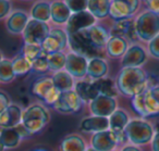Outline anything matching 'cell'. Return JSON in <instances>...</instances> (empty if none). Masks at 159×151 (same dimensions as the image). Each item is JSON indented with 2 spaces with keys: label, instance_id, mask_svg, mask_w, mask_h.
<instances>
[{
  "label": "cell",
  "instance_id": "obj_41",
  "mask_svg": "<svg viewBox=\"0 0 159 151\" xmlns=\"http://www.w3.org/2000/svg\"><path fill=\"white\" fill-rule=\"evenodd\" d=\"M142 3L146 10L159 14V0H142Z\"/></svg>",
  "mask_w": 159,
  "mask_h": 151
},
{
  "label": "cell",
  "instance_id": "obj_19",
  "mask_svg": "<svg viewBox=\"0 0 159 151\" xmlns=\"http://www.w3.org/2000/svg\"><path fill=\"white\" fill-rule=\"evenodd\" d=\"M72 12L66 5L64 0H52L51 1V19L55 25H66Z\"/></svg>",
  "mask_w": 159,
  "mask_h": 151
},
{
  "label": "cell",
  "instance_id": "obj_15",
  "mask_svg": "<svg viewBox=\"0 0 159 151\" xmlns=\"http://www.w3.org/2000/svg\"><path fill=\"white\" fill-rule=\"evenodd\" d=\"M109 33H110V36H118V37L125 38L131 44L137 42V40H139L136 31H135L134 18L116 21L112 26H111Z\"/></svg>",
  "mask_w": 159,
  "mask_h": 151
},
{
  "label": "cell",
  "instance_id": "obj_17",
  "mask_svg": "<svg viewBox=\"0 0 159 151\" xmlns=\"http://www.w3.org/2000/svg\"><path fill=\"white\" fill-rule=\"evenodd\" d=\"M118 144L117 136L110 129L95 133L92 137V147L97 151H113Z\"/></svg>",
  "mask_w": 159,
  "mask_h": 151
},
{
  "label": "cell",
  "instance_id": "obj_33",
  "mask_svg": "<svg viewBox=\"0 0 159 151\" xmlns=\"http://www.w3.org/2000/svg\"><path fill=\"white\" fill-rule=\"evenodd\" d=\"M12 61V68H13V72L16 76H22V75H26L33 70V63L23 57L22 55H19L14 57Z\"/></svg>",
  "mask_w": 159,
  "mask_h": 151
},
{
  "label": "cell",
  "instance_id": "obj_42",
  "mask_svg": "<svg viewBox=\"0 0 159 151\" xmlns=\"http://www.w3.org/2000/svg\"><path fill=\"white\" fill-rule=\"evenodd\" d=\"M11 104L10 103V98L5 91L0 90V114L2 113L3 111L8 109V107Z\"/></svg>",
  "mask_w": 159,
  "mask_h": 151
},
{
  "label": "cell",
  "instance_id": "obj_3",
  "mask_svg": "<svg viewBox=\"0 0 159 151\" xmlns=\"http://www.w3.org/2000/svg\"><path fill=\"white\" fill-rule=\"evenodd\" d=\"M124 131L128 141L134 146H144L152 142L155 135V127L145 120L134 118L128 123Z\"/></svg>",
  "mask_w": 159,
  "mask_h": 151
},
{
  "label": "cell",
  "instance_id": "obj_32",
  "mask_svg": "<svg viewBox=\"0 0 159 151\" xmlns=\"http://www.w3.org/2000/svg\"><path fill=\"white\" fill-rule=\"evenodd\" d=\"M61 151H85V142L82 137L77 135L66 136L60 144Z\"/></svg>",
  "mask_w": 159,
  "mask_h": 151
},
{
  "label": "cell",
  "instance_id": "obj_31",
  "mask_svg": "<svg viewBox=\"0 0 159 151\" xmlns=\"http://www.w3.org/2000/svg\"><path fill=\"white\" fill-rule=\"evenodd\" d=\"M96 85V88H97L99 95H102V96H107V97H112V98H116L118 95V88L117 85H116V82H113L111 78L109 77H104V78H99L97 81H94Z\"/></svg>",
  "mask_w": 159,
  "mask_h": 151
},
{
  "label": "cell",
  "instance_id": "obj_10",
  "mask_svg": "<svg viewBox=\"0 0 159 151\" xmlns=\"http://www.w3.org/2000/svg\"><path fill=\"white\" fill-rule=\"evenodd\" d=\"M83 103L84 102L82 101V99L80 98L79 95L73 89L69 90V91L60 92L59 98L53 103L52 107L55 108L56 111L60 112V113L69 114L79 112L82 109Z\"/></svg>",
  "mask_w": 159,
  "mask_h": 151
},
{
  "label": "cell",
  "instance_id": "obj_48",
  "mask_svg": "<svg viewBox=\"0 0 159 151\" xmlns=\"http://www.w3.org/2000/svg\"><path fill=\"white\" fill-rule=\"evenodd\" d=\"M35 151H46V150H43V149H38V150H35Z\"/></svg>",
  "mask_w": 159,
  "mask_h": 151
},
{
  "label": "cell",
  "instance_id": "obj_43",
  "mask_svg": "<svg viewBox=\"0 0 159 151\" xmlns=\"http://www.w3.org/2000/svg\"><path fill=\"white\" fill-rule=\"evenodd\" d=\"M152 151H159V122L155 127V135L152 140Z\"/></svg>",
  "mask_w": 159,
  "mask_h": 151
},
{
  "label": "cell",
  "instance_id": "obj_16",
  "mask_svg": "<svg viewBox=\"0 0 159 151\" xmlns=\"http://www.w3.org/2000/svg\"><path fill=\"white\" fill-rule=\"evenodd\" d=\"M30 14L23 10H14L9 14L6 20L7 31L12 35H20L24 32L30 21Z\"/></svg>",
  "mask_w": 159,
  "mask_h": 151
},
{
  "label": "cell",
  "instance_id": "obj_9",
  "mask_svg": "<svg viewBox=\"0 0 159 151\" xmlns=\"http://www.w3.org/2000/svg\"><path fill=\"white\" fill-rule=\"evenodd\" d=\"M69 46V35L66 29L56 27L50 29V34L42 45L43 52L47 56L63 51Z\"/></svg>",
  "mask_w": 159,
  "mask_h": 151
},
{
  "label": "cell",
  "instance_id": "obj_12",
  "mask_svg": "<svg viewBox=\"0 0 159 151\" xmlns=\"http://www.w3.org/2000/svg\"><path fill=\"white\" fill-rule=\"evenodd\" d=\"M96 23L97 20L95 19V16L89 13L87 10L83 12L72 13L66 24V32L68 33V35H71V34H75L77 32L89 29Z\"/></svg>",
  "mask_w": 159,
  "mask_h": 151
},
{
  "label": "cell",
  "instance_id": "obj_20",
  "mask_svg": "<svg viewBox=\"0 0 159 151\" xmlns=\"http://www.w3.org/2000/svg\"><path fill=\"white\" fill-rule=\"evenodd\" d=\"M22 110L19 105L10 104L6 111L0 114V126L3 128L16 127L22 122Z\"/></svg>",
  "mask_w": 159,
  "mask_h": 151
},
{
  "label": "cell",
  "instance_id": "obj_24",
  "mask_svg": "<svg viewBox=\"0 0 159 151\" xmlns=\"http://www.w3.org/2000/svg\"><path fill=\"white\" fill-rule=\"evenodd\" d=\"M80 129L86 133H99V131H108L109 129V118L102 116H89L81 122Z\"/></svg>",
  "mask_w": 159,
  "mask_h": 151
},
{
  "label": "cell",
  "instance_id": "obj_8",
  "mask_svg": "<svg viewBox=\"0 0 159 151\" xmlns=\"http://www.w3.org/2000/svg\"><path fill=\"white\" fill-rule=\"evenodd\" d=\"M69 47L71 51L81 55L87 59L99 57V49H97L87 38L84 31L69 35Z\"/></svg>",
  "mask_w": 159,
  "mask_h": 151
},
{
  "label": "cell",
  "instance_id": "obj_39",
  "mask_svg": "<svg viewBox=\"0 0 159 151\" xmlns=\"http://www.w3.org/2000/svg\"><path fill=\"white\" fill-rule=\"evenodd\" d=\"M147 52L154 59L159 60V34L147 42Z\"/></svg>",
  "mask_w": 159,
  "mask_h": 151
},
{
  "label": "cell",
  "instance_id": "obj_23",
  "mask_svg": "<svg viewBox=\"0 0 159 151\" xmlns=\"http://www.w3.org/2000/svg\"><path fill=\"white\" fill-rule=\"evenodd\" d=\"M144 104H145L146 115L154 116L159 114V84L154 87L148 88L143 92Z\"/></svg>",
  "mask_w": 159,
  "mask_h": 151
},
{
  "label": "cell",
  "instance_id": "obj_29",
  "mask_svg": "<svg viewBox=\"0 0 159 151\" xmlns=\"http://www.w3.org/2000/svg\"><path fill=\"white\" fill-rule=\"evenodd\" d=\"M110 5L111 0H89L87 11L93 14L96 20H102L109 16Z\"/></svg>",
  "mask_w": 159,
  "mask_h": 151
},
{
  "label": "cell",
  "instance_id": "obj_14",
  "mask_svg": "<svg viewBox=\"0 0 159 151\" xmlns=\"http://www.w3.org/2000/svg\"><path fill=\"white\" fill-rule=\"evenodd\" d=\"M117 107L118 102L116 98L102 95L97 96L89 102V109L92 113L96 116H102V118H109L117 110Z\"/></svg>",
  "mask_w": 159,
  "mask_h": 151
},
{
  "label": "cell",
  "instance_id": "obj_47",
  "mask_svg": "<svg viewBox=\"0 0 159 151\" xmlns=\"http://www.w3.org/2000/svg\"><path fill=\"white\" fill-rule=\"evenodd\" d=\"M85 151H97V150H95V149L93 148V147H92V148H89V149H86V150Z\"/></svg>",
  "mask_w": 159,
  "mask_h": 151
},
{
  "label": "cell",
  "instance_id": "obj_38",
  "mask_svg": "<svg viewBox=\"0 0 159 151\" xmlns=\"http://www.w3.org/2000/svg\"><path fill=\"white\" fill-rule=\"evenodd\" d=\"M64 2L72 13H77V12L86 11L89 0H64Z\"/></svg>",
  "mask_w": 159,
  "mask_h": 151
},
{
  "label": "cell",
  "instance_id": "obj_18",
  "mask_svg": "<svg viewBox=\"0 0 159 151\" xmlns=\"http://www.w3.org/2000/svg\"><path fill=\"white\" fill-rule=\"evenodd\" d=\"M84 32L86 34L87 38L89 39V42L96 48L99 49V50L106 48L107 42H108L109 38H110V33L102 25H99L96 23L95 25L91 26L89 29H84Z\"/></svg>",
  "mask_w": 159,
  "mask_h": 151
},
{
  "label": "cell",
  "instance_id": "obj_27",
  "mask_svg": "<svg viewBox=\"0 0 159 151\" xmlns=\"http://www.w3.org/2000/svg\"><path fill=\"white\" fill-rule=\"evenodd\" d=\"M129 122V114L124 110L117 109L109 116V129L113 131L115 135H119L124 131Z\"/></svg>",
  "mask_w": 159,
  "mask_h": 151
},
{
  "label": "cell",
  "instance_id": "obj_34",
  "mask_svg": "<svg viewBox=\"0 0 159 151\" xmlns=\"http://www.w3.org/2000/svg\"><path fill=\"white\" fill-rule=\"evenodd\" d=\"M16 78V74L12 68V61L10 59H3L0 62V83H11Z\"/></svg>",
  "mask_w": 159,
  "mask_h": 151
},
{
  "label": "cell",
  "instance_id": "obj_30",
  "mask_svg": "<svg viewBox=\"0 0 159 151\" xmlns=\"http://www.w3.org/2000/svg\"><path fill=\"white\" fill-rule=\"evenodd\" d=\"M21 136L19 131H16V127H11V128H3L0 133V141L2 142L5 148L12 149L16 148L20 144L21 141Z\"/></svg>",
  "mask_w": 159,
  "mask_h": 151
},
{
  "label": "cell",
  "instance_id": "obj_25",
  "mask_svg": "<svg viewBox=\"0 0 159 151\" xmlns=\"http://www.w3.org/2000/svg\"><path fill=\"white\" fill-rule=\"evenodd\" d=\"M30 18L40 22L48 23L51 19V1L49 0H37L32 6Z\"/></svg>",
  "mask_w": 159,
  "mask_h": 151
},
{
  "label": "cell",
  "instance_id": "obj_6",
  "mask_svg": "<svg viewBox=\"0 0 159 151\" xmlns=\"http://www.w3.org/2000/svg\"><path fill=\"white\" fill-rule=\"evenodd\" d=\"M50 29L48 23L30 19L24 32L22 33L23 42L24 44L42 46L50 34Z\"/></svg>",
  "mask_w": 159,
  "mask_h": 151
},
{
  "label": "cell",
  "instance_id": "obj_36",
  "mask_svg": "<svg viewBox=\"0 0 159 151\" xmlns=\"http://www.w3.org/2000/svg\"><path fill=\"white\" fill-rule=\"evenodd\" d=\"M42 53H43L42 46H37V45L24 44V46L22 47V50H21V55L26 58L29 61H31L32 63H33Z\"/></svg>",
  "mask_w": 159,
  "mask_h": 151
},
{
  "label": "cell",
  "instance_id": "obj_21",
  "mask_svg": "<svg viewBox=\"0 0 159 151\" xmlns=\"http://www.w3.org/2000/svg\"><path fill=\"white\" fill-rule=\"evenodd\" d=\"M129 46H130V42L125 38L118 37V36H110L105 50H106V53L109 58L119 59L124 56Z\"/></svg>",
  "mask_w": 159,
  "mask_h": 151
},
{
  "label": "cell",
  "instance_id": "obj_2",
  "mask_svg": "<svg viewBox=\"0 0 159 151\" xmlns=\"http://www.w3.org/2000/svg\"><path fill=\"white\" fill-rule=\"evenodd\" d=\"M134 25L139 40L147 44L159 34V14L143 10L134 18Z\"/></svg>",
  "mask_w": 159,
  "mask_h": 151
},
{
  "label": "cell",
  "instance_id": "obj_1",
  "mask_svg": "<svg viewBox=\"0 0 159 151\" xmlns=\"http://www.w3.org/2000/svg\"><path fill=\"white\" fill-rule=\"evenodd\" d=\"M118 91L133 98L149 88L148 74L142 68H122L116 78Z\"/></svg>",
  "mask_w": 159,
  "mask_h": 151
},
{
  "label": "cell",
  "instance_id": "obj_22",
  "mask_svg": "<svg viewBox=\"0 0 159 151\" xmlns=\"http://www.w3.org/2000/svg\"><path fill=\"white\" fill-rule=\"evenodd\" d=\"M109 71L108 62L100 57H95L89 60L87 65V76L92 81H97L107 76Z\"/></svg>",
  "mask_w": 159,
  "mask_h": 151
},
{
  "label": "cell",
  "instance_id": "obj_44",
  "mask_svg": "<svg viewBox=\"0 0 159 151\" xmlns=\"http://www.w3.org/2000/svg\"><path fill=\"white\" fill-rule=\"evenodd\" d=\"M121 151H142V150L137 146H134V144H129V146L123 147Z\"/></svg>",
  "mask_w": 159,
  "mask_h": 151
},
{
  "label": "cell",
  "instance_id": "obj_50",
  "mask_svg": "<svg viewBox=\"0 0 159 151\" xmlns=\"http://www.w3.org/2000/svg\"><path fill=\"white\" fill-rule=\"evenodd\" d=\"M113 151H116V150H113Z\"/></svg>",
  "mask_w": 159,
  "mask_h": 151
},
{
  "label": "cell",
  "instance_id": "obj_37",
  "mask_svg": "<svg viewBox=\"0 0 159 151\" xmlns=\"http://www.w3.org/2000/svg\"><path fill=\"white\" fill-rule=\"evenodd\" d=\"M33 72L37 73V74H45L49 70V64H48V56L46 53L43 52L35 61L33 62Z\"/></svg>",
  "mask_w": 159,
  "mask_h": 151
},
{
  "label": "cell",
  "instance_id": "obj_11",
  "mask_svg": "<svg viewBox=\"0 0 159 151\" xmlns=\"http://www.w3.org/2000/svg\"><path fill=\"white\" fill-rule=\"evenodd\" d=\"M148 59L147 49L139 42L129 46L126 52L121 58L122 68H142Z\"/></svg>",
  "mask_w": 159,
  "mask_h": 151
},
{
  "label": "cell",
  "instance_id": "obj_46",
  "mask_svg": "<svg viewBox=\"0 0 159 151\" xmlns=\"http://www.w3.org/2000/svg\"><path fill=\"white\" fill-rule=\"evenodd\" d=\"M2 60H3V53H2V51L0 50V62L2 61Z\"/></svg>",
  "mask_w": 159,
  "mask_h": 151
},
{
  "label": "cell",
  "instance_id": "obj_5",
  "mask_svg": "<svg viewBox=\"0 0 159 151\" xmlns=\"http://www.w3.org/2000/svg\"><path fill=\"white\" fill-rule=\"evenodd\" d=\"M141 6L142 0H111L109 16L115 22L135 18Z\"/></svg>",
  "mask_w": 159,
  "mask_h": 151
},
{
  "label": "cell",
  "instance_id": "obj_40",
  "mask_svg": "<svg viewBox=\"0 0 159 151\" xmlns=\"http://www.w3.org/2000/svg\"><path fill=\"white\" fill-rule=\"evenodd\" d=\"M12 12L11 0H0V20L9 16Z\"/></svg>",
  "mask_w": 159,
  "mask_h": 151
},
{
  "label": "cell",
  "instance_id": "obj_26",
  "mask_svg": "<svg viewBox=\"0 0 159 151\" xmlns=\"http://www.w3.org/2000/svg\"><path fill=\"white\" fill-rule=\"evenodd\" d=\"M74 91L79 95L83 102H91L92 100L99 96L94 81H79L74 85Z\"/></svg>",
  "mask_w": 159,
  "mask_h": 151
},
{
  "label": "cell",
  "instance_id": "obj_13",
  "mask_svg": "<svg viewBox=\"0 0 159 151\" xmlns=\"http://www.w3.org/2000/svg\"><path fill=\"white\" fill-rule=\"evenodd\" d=\"M87 65H89L87 58L72 51L66 55L64 70L70 73L74 78H84L87 75Z\"/></svg>",
  "mask_w": 159,
  "mask_h": 151
},
{
  "label": "cell",
  "instance_id": "obj_35",
  "mask_svg": "<svg viewBox=\"0 0 159 151\" xmlns=\"http://www.w3.org/2000/svg\"><path fill=\"white\" fill-rule=\"evenodd\" d=\"M66 61V55L63 51L49 55L48 56L49 70L52 71V72H58V71L64 70Z\"/></svg>",
  "mask_w": 159,
  "mask_h": 151
},
{
  "label": "cell",
  "instance_id": "obj_4",
  "mask_svg": "<svg viewBox=\"0 0 159 151\" xmlns=\"http://www.w3.org/2000/svg\"><path fill=\"white\" fill-rule=\"evenodd\" d=\"M49 112L43 104L34 103L26 108L22 114V124L30 134H37L48 124Z\"/></svg>",
  "mask_w": 159,
  "mask_h": 151
},
{
  "label": "cell",
  "instance_id": "obj_7",
  "mask_svg": "<svg viewBox=\"0 0 159 151\" xmlns=\"http://www.w3.org/2000/svg\"><path fill=\"white\" fill-rule=\"evenodd\" d=\"M32 94L42 99L47 104H53L60 96V91L55 87L51 77L42 76L32 84Z\"/></svg>",
  "mask_w": 159,
  "mask_h": 151
},
{
  "label": "cell",
  "instance_id": "obj_28",
  "mask_svg": "<svg viewBox=\"0 0 159 151\" xmlns=\"http://www.w3.org/2000/svg\"><path fill=\"white\" fill-rule=\"evenodd\" d=\"M51 78H52L55 87L60 92L69 91V90L74 89V77L69 72H66V70L53 72V74L51 75Z\"/></svg>",
  "mask_w": 159,
  "mask_h": 151
},
{
  "label": "cell",
  "instance_id": "obj_45",
  "mask_svg": "<svg viewBox=\"0 0 159 151\" xmlns=\"http://www.w3.org/2000/svg\"><path fill=\"white\" fill-rule=\"evenodd\" d=\"M5 150V146H3V144L1 141H0V151H3Z\"/></svg>",
  "mask_w": 159,
  "mask_h": 151
},
{
  "label": "cell",
  "instance_id": "obj_49",
  "mask_svg": "<svg viewBox=\"0 0 159 151\" xmlns=\"http://www.w3.org/2000/svg\"><path fill=\"white\" fill-rule=\"evenodd\" d=\"M24 1H30V0H24Z\"/></svg>",
  "mask_w": 159,
  "mask_h": 151
}]
</instances>
